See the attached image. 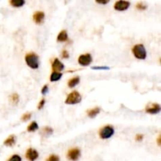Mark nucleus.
<instances>
[{
  "label": "nucleus",
  "mask_w": 161,
  "mask_h": 161,
  "mask_svg": "<svg viewBox=\"0 0 161 161\" xmlns=\"http://www.w3.org/2000/svg\"><path fill=\"white\" fill-rule=\"evenodd\" d=\"M25 62L32 69H37L39 66V56L35 53H29L25 56Z\"/></svg>",
  "instance_id": "obj_1"
},
{
  "label": "nucleus",
  "mask_w": 161,
  "mask_h": 161,
  "mask_svg": "<svg viewBox=\"0 0 161 161\" xmlns=\"http://www.w3.org/2000/svg\"><path fill=\"white\" fill-rule=\"evenodd\" d=\"M132 53L134 56L139 60H144L146 58L147 53L143 44H137L132 48Z\"/></svg>",
  "instance_id": "obj_2"
},
{
  "label": "nucleus",
  "mask_w": 161,
  "mask_h": 161,
  "mask_svg": "<svg viewBox=\"0 0 161 161\" xmlns=\"http://www.w3.org/2000/svg\"><path fill=\"white\" fill-rule=\"evenodd\" d=\"M81 99H82V97H81L80 94L79 93L78 91H74L68 95V97L65 100V104H67V105H76V104L79 103L81 101Z\"/></svg>",
  "instance_id": "obj_3"
},
{
  "label": "nucleus",
  "mask_w": 161,
  "mask_h": 161,
  "mask_svg": "<svg viewBox=\"0 0 161 161\" xmlns=\"http://www.w3.org/2000/svg\"><path fill=\"white\" fill-rule=\"evenodd\" d=\"M114 133H115L114 128L112 126L108 125V126L103 127L100 130L99 136L101 139H108L111 138L114 134Z\"/></svg>",
  "instance_id": "obj_4"
},
{
  "label": "nucleus",
  "mask_w": 161,
  "mask_h": 161,
  "mask_svg": "<svg viewBox=\"0 0 161 161\" xmlns=\"http://www.w3.org/2000/svg\"><path fill=\"white\" fill-rule=\"evenodd\" d=\"M80 149L78 148H73L68 150V153H67V157L68 160H70L72 161H77L79 158L80 157Z\"/></svg>",
  "instance_id": "obj_5"
},
{
  "label": "nucleus",
  "mask_w": 161,
  "mask_h": 161,
  "mask_svg": "<svg viewBox=\"0 0 161 161\" xmlns=\"http://www.w3.org/2000/svg\"><path fill=\"white\" fill-rule=\"evenodd\" d=\"M78 62L82 66H88L92 62V57L90 54H82L79 57Z\"/></svg>",
  "instance_id": "obj_6"
},
{
  "label": "nucleus",
  "mask_w": 161,
  "mask_h": 161,
  "mask_svg": "<svg viewBox=\"0 0 161 161\" xmlns=\"http://www.w3.org/2000/svg\"><path fill=\"white\" fill-rule=\"evenodd\" d=\"M130 6V2L128 1H124V0H120L117 1L114 5V9L117 11H124L127 10Z\"/></svg>",
  "instance_id": "obj_7"
},
{
  "label": "nucleus",
  "mask_w": 161,
  "mask_h": 161,
  "mask_svg": "<svg viewBox=\"0 0 161 161\" xmlns=\"http://www.w3.org/2000/svg\"><path fill=\"white\" fill-rule=\"evenodd\" d=\"M161 110L160 106L157 103H151L145 107V112L149 114L159 113Z\"/></svg>",
  "instance_id": "obj_8"
},
{
  "label": "nucleus",
  "mask_w": 161,
  "mask_h": 161,
  "mask_svg": "<svg viewBox=\"0 0 161 161\" xmlns=\"http://www.w3.org/2000/svg\"><path fill=\"white\" fill-rule=\"evenodd\" d=\"M25 157L26 159L29 161H35L39 157V153L35 149H32V148H29L26 151L25 153Z\"/></svg>",
  "instance_id": "obj_9"
},
{
  "label": "nucleus",
  "mask_w": 161,
  "mask_h": 161,
  "mask_svg": "<svg viewBox=\"0 0 161 161\" xmlns=\"http://www.w3.org/2000/svg\"><path fill=\"white\" fill-rule=\"evenodd\" d=\"M64 65L63 64V63H61L58 58H55L53 63H52V69L54 70V72H59L61 71L64 70Z\"/></svg>",
  "instance_id": "obj_10"
},
{
  "label": "nucleus",
  "mask_w": 161,
  "mask_h": 161,
  "mask_svg": "<svg viewBox=\"0 0 161 161\" xmlns=\"http://www.w3.org/2000/svg\"><path fill=\"white\" fill-rule=\"evenodd\" d=\"M45 18V13L43 11H36L33 14V21L34 22L39 25L42 24Z\"/></svg>",
  "instance_id": "obj_11"
},
{
  "label": "nucleus",
  "mask_w": 161,
  "mask_h": 161,
  "mask_svg": "<svg viewBox=\"0 0 161 161\" xmlns=\"http://www.w3.org/2000/svg\"><path fill=\"white\" fill-rule=\"evenodd\" d=\"M68 33L65 30H62L60 33L58 34V38H57V40L58 42H61V43H64V42H66L68 39Z\"/></svg>",
  "instance_id": "obj_12"
},
{
  "label": "nucleus",
  "mask_w": 161,
  "mask_h": 161,
  "mask_svg": "<svg viewBox=\"0 0 161 161\" xmlns=\"http://www.w3.org/2000/svg\"><path fill=\"white\" fill-rule=\"evenodd\" d=\"M16 143V137L13 134H11L6 139L4 142V145L6 146H13Z\"/></svg>",
  "instance_id": "obj_13"
},
{
  "label": "nucleus",
  "mask_w": 161,
  "mask_h": 161,
  "mask_svg": "<svg viewBox=\"0 0 161 161\" xmlns=\"http://www.w3.org/2000/svg\"><path fill=\"white\" fill-rule=\"evenodd\" d=\"M100 112V108L95 107L94 109H91L88 110L87 111V115L90 118H94L99 114Z\"/></svg>",
  "instance_id": "obj_14"
},
{
  "label": "nucleus",
  "mask_w": 161,
  "mask_h": 161,
  "mask_svg": "<svg viewBox=\"0 0 161 161\" xmlns=\"http://www.w3.org/2000/svg\"><path fill=\"white\" fill-rule=\"evenodd\" d=\"M79 81H80V79H79V76L73 77V78H72L71 79L68 80V86L70 88H73V87H75L76 85H78L79 83Z\"/></svg>",
  "instance_id": "obj_15"
},
{
  "label": "nucleus",
  "mask_w": 161,
  "mask_h": 161,
  "mask_svg": "<svg viewBox=\"0 0 161 161\" xmlns=\"http://www.w3.org/2000/svg\"><path fill=\"white\" fill-rule=\"evenodd\" d=\"M62 77V74L61 72H53L50 75V80L51 82H56L58 81Z\"/></svg>",
  "instance_id": "obj_16"
},
{
  "label": "nucleus",
  "mask_w": 161,
  "mask_h": 161,
  "mask_svg": "<svg viewBox=\"0 0 161 161\" xmlns=\"http://www.w3.org/2000/svg\"><path fill=\"white\" fill-rule=\"evenodd\" d=\"M10 3L13 7H21L25 5V2L24 0H11Z\"/></svg>",
  "instance_id": "obj_17"
},
{
  "label": "nucleus",
  "mask_w": 161,
  "mask_h": 161,
  "mask_svg": "<svg viewBox=\"0 0 161 161\" xmlns=\"http://www.w3.org/2000/svg\"><path fill=\"white\" fill-rule=\"evenodd\" d=\"M38 129H39L38 124L36 122H35V121H33V122H31V124H29L27 128V130L28 132H33V131H35Z\"/></svg>",
  "instance_id": "obj_18"
},
{
  "label": "nucleus",
  "mask_w": 161,
  "mask_h": 161,
  "mask_svg": "<svg viewBox=\"0 0 161 161\" xmlns=\"http://www.w3.org/2000/svg\"><path fill=\"white\" fill-rule=\"evenodd\" d=\"M53 131H54L53 129L51 127H44L43 129V134L45 136H49V135L52 134H53Z\"/></svg>",
  "instance_id": "obj_19"
},
{
  "label": "nucleus",
  "mask_w": 161,
  "mask_h": 161,
  "mask_svg": "<svg viewBox=\"0 0 161 161\" xmlns=\"http://www.w3.org/2000/svg\"><path fill=\"white\" fill-rule=\"evenodd\" d=\"M11 101H12V102L14 105H16V104H17L19 102V95L17 94H13L12 95H11Z\"/></svg>",
  "instance_id": "obj_20"
},
{
  "label": "nucleus",
  "mask_w": 161,
  "mask_h": 161,
  "mask_svg": "<svg viewBox=\"0 0 161 161\" xmlns=\"http://www.w3.org/2000/svg\"><path fill=\"white\" fill-rule=\"evenodd\" d=\"M136 8L139 10H145L147 9V5L144 2H139L138 4L136 5Z\"/></svg>",
  "instance_id": "obj_21"
},
{
  "label": "nucleus",
  "mask_w": 161,
  "mask_h": 161,
  "mask_svg": "<svg viewBox=\"0 0 161 161\" xmlns=\"http://www.w3.org/2000/svg\"><path fill=\"white\" fill-rule=\"evenodd\" d=\"M46 161H60V158L58 155H55V154H52L50 157H48L46 160Z\"/></svg>",
  "instance_id": "obj_22"
},
{
  "label": "nucleus",
  "mask_w": 161,
  "mask_h": 161,
  "mask_svg": "<svg viewBox=\"0 0 161 161\" xmlns=\"http://www.w3.org/2000/svg\"><path fill=\"white\" fill-rule=\"evenodd\" d=\"M8 161H21V157L19 155H13L9 159Z\"/></svg>",
  "instance_id": "obj_23"
},
{
  "label": "nucleus",
  "mask_w": 161,
  "mask_h": 161,
  "mask_svg": "<svg viewBox=\"0 0 161 161\" xmlns=\"http://www.w3.org/2000/svg\"><path fill=\"white\" fill-rule=\"evenodd\" d=\"M31 114L30 113V112H27V113H25L24 115L22 116V117H21V120H23V121H27V120H28L30 118H31Z\"/></svg>",
  "instance_id": "obj_24"
},
{
  "label": "nucleus",
  "mask_w": 161,
  "mask_h": 161,
  "mask_svg": "<svg viewBox=\"0 0 161 161\" xmlns=\"http://www.w3.org/2000/svg\"><path fill=\"white\" fill-rule=\"evenodd\" d=\"M44 105H45V99H42L41 101H40V102H39V105H38V109H42L43 107L44 106Z\"/></svg>",
  "instance_id": "obj_25"
},
{
  "label": "nucleus",
  "mask_w": 161,
  "mask_h": 161,
  "mask_svg": "<svg viewBox=\"0 0 161 161\" xmlns=\"http://www.w3.org/2000/svg\"><path fill=\"white\" fill-rule=\"evenodd\" d=\"M61 56L63 58H68V57H69V54H68V52L67 51V50H64L63 51H62Z\"/></svg>",
  "instance_id": "obj_26"
},
{
  "label": "nucleus",
  "mask_w": 161,
  "mask_h": 161,
  "mask_svg": "<svg viewBox=\"0 0 161 161\" xmlns=\"http://www.w3.org/2000/svg\"><path fill=\"white\" fill-rule=\"evenodd\" d=\"M42 94H46L48 92V86L47 85H45L43 88H42V91H41Z\"/></svg>",
  "instance_id": "obj_27"
},
{
  "label": "nucleus",
  "mask_w": 161,
  "mask_h": 161,
  "mask_svg": "<svg viewBox=\"0 0 161 161\" xmlns=\"http://www.w3.org/2000/svg\"><path fill=\"white\" fill-rule=\"evenodd\" d=\"M143 137H144L143 136V134H139L136 135V137H135V139H136V141H138V142H141V141H142Z\"/></svg>",
  "instance_id": "obj_28"
},
{
  "label": "nucleus",
  "mask_w": 161,
  "mask_h": 161,
  "mask_svg": "<svg viewBox=\"0 0 161 161\" xmlns=\"http://www.w3.org/2000/svg\"><path fill=\"white\" fill-rule=\"evenodd\" d=\"M109 67H97V66H95L93 67V69H109Z\"/></svg>",
  "instance_id": "obj_29"
},
{
  "label": "nucleus",
  "mask_w": 161,
  "mask_h": 161,
  "mask_svg": "<svg viewBox=\"0 0 161 161\" xmlns=\"http://www.w3.org/2000/svg\"><path fill=\"white\" fill-rule=\"evenodd\" d=\"M96 2H97V3H98V4L106 5V4H107L108 2H109V1H103V2H100V1H96Z\"/></svg>",
  "instance_id": "obj_30"
},
{
  "label": "nucleus",
  "mask_w": 161,
  "mask_h": 161,
  "mask_svg": "<svg viewBox=\"0 0 161 161\" xmlns=\"http://www.w3.org/2000/svg\"><path fill=\"white\" fill-rule=\"evenodd\" d=\"M160 136L158 137V139H157V142H158V145H160Z\"/></svg>",
  "instance_id": "obj_31"
}]
</instances>
